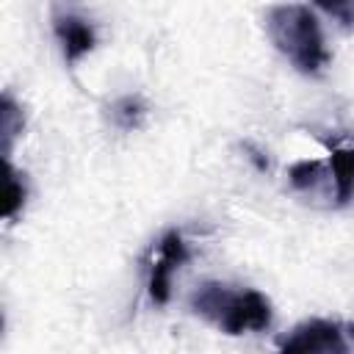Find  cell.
I'll return each instance as SVG.
<instances>
[{"label":"cell","mask_w":354,"mask_h":354,"mask_svg":"<svg viewBox=\"0 0 354 354\" xmlns=\"http://www.w3.org/2000/svg\"><path fill=\"white\" fill-rule=\"evenodd\" d=\"M191 310L221 329L224 335H249V332H266L274 321V307L266 293L254 288H238L230 282L207 279L202 282L191 299Z\"/></svg>","instance_id":"cell-1"},{"label":"cell","mask_w":354,"mask_h":354,"mask_svg":"<svg viewBox=\"0 0 354 354\" xmlns=\"http://www.w3.org/2000/svg\"><path fill=\"white\" fill-rule=\"evenodd\" d=\"M266 33L279 55L301 75H321L329 64V50L315 14L301 3H277L263 17Z\"/></svg>","instance_id":"cell-2"},{"label":"cell","mask_w":354,"mask_h":354,"mask_svg":"<svg viewBox=\"0 0 354 354\" xmlns=\"http://www.w3.org/2000/svg\"><path fill=\"white\" fill-rule=\"evenodd\" d=\"M191 260V246L183 235V230L171 227L166 230L149 249L147 260H144V285H147V296L155 307L169 304L171 299V277L180 266H185Z\"/></svg>","instance_id":"cell-3"},{"label":"cell","mask_w":354,"mask_h":354,"mask_svg":"<svg viewBox=\"0 0 354 354\" xmlns=\"http://www.w3.org/2000/svg\"><path fill=\"white\" fill-rule=\"evenodd\" d=\"M279 351H351L354 348V324L351 321H329L310 318L296 324L279 343Z\"/></svg>","instance_id":"cell-4"},{"label":"cell","mask_w":354,"mask_h":354,"mask_svg":"<svg viewBox=\"0 0 354 354\" xmlns=\"http://www.w3.org/2000/svg\"><path fill=\"white\" fill-rule=\"evenodd\" d=\"M53 36H55V41L61 47V55L69 66L77 64L83 55H88L97 47V28L75 11L53 14Z\"/></svg>","instance_id":"cell-5"},{"label":"cell","mask_w":354,"mask_h":354,"mask_svg":"<svg viewBox=\"0 0 354 354\" xmlns=\"http://www.w3.org/2000/svg\"><path fill=\"white\" fill-rule=\"evenodd\" d=\"M326 171L335 188V205H346L354 196V147H332Z\"/></svg>","instance_id":"cell-6"},{"label":"cell","mask_w":354,"mask_h":354,"mask_svg":"<svg viewBox=\"0 0 354 354\" xmlns=\"http://www.w3.org/2000/svg\"><path fill=\"white\" fill-rule=\"evenodd\" d=\"M144 116H147V102H144L141 94H124V97L113 100L111 108H108L111 124L116 130H124V133L138 130L144 124Z\"/></svg>","instance_id":"cell-7"},{"label":"cell","mask_w":354,"mask_h":354,"mask_svg":"<svg viewBox=\"0 0 354 354\" xmlns=\"http://www.w3.org/2000/svg\"><path fill=\"white\" fill-rule=\"evenodd\" d=\"M22 127H25V113H22L19 102L6 91L3 100H0V138H3V155H6V160L11 158L14 138L22 133Z\"/></svg>","instance_id":"cell-8"},{"label":"cell","mask_w":354,"mask_h":354,"mask_svg":"<svg viewBox=\"0 0 354 354\" xmlns=\"http://www.w3.org/2000/svg\"><path fill=\"white\" fill-rule=\"evenodd\" d=\"M25 199H28V183H25V174H19L11 160H6V202H3V218L11 221L22 207H25Z\"/></svg>","instance_id":"cell-9"},{"label":"cell","mask_w":354,"mask_h":354,"mask_svg":"<svg viewBox=\"0 0 354 354\" xmlns=\"http://www.w3.org/2000/svg\"><path fill=\"white\" fill-rule=\"evenodd\" d=\"M326 174V160H299L288 169V183L293 191H315Z\"/></svg>","instance_id":"cell-10"},{"label":"cell","mask_w":354,"mask_h":354,"mask_svg":"<svg viewBox=\"0 0 354 354\" xmlns=\"http://www.w3.org/2000/svg\"><path fill=\"white\" fill-rule=\"evenodd\" d=\"M321 11L337 19L346 30H354V0H313Z\"/></svg>","instance_id":"cell-11"},{"label":"cell","mask_w":354,"mask_h":354,"mask_svg":"<svg viewBox=\"0 0 354 354\" xmlns=\"http://www.w3.org/2000/svg\"><path fill=\"white\" fill-rule=\"evenodd\" d=\"M243 149L249 152V160H252V163H254L260 171H268V169H271V166H268V160L263 158V152H260V149H254L252 144H243Z\"/></svg>","instance_id":"cell-12"}]
</instances>
